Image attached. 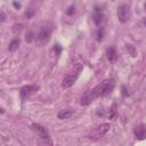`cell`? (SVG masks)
Here are the masks:
<instances>
[{
	"label": "cell",
	"instance_id": "20",
	"mask_svg": "<svg viewBox=\"0 0 146 146\" xmlns=\"http://www.w3.org/2000/svg\"><path fill=\"white\" fill-rule=\"evenodd\" d=\"M144 24H145V25H146V18H145V19H144Z\"/></svg>",
	"mask_w": 146,
	"mask_h": 146
},
{
	"label": "cell",
	"instance_id": "9",
	"mask_svg": "<svg viewBox=\"0 0 146 146\" xmlns=\"http://www.w3.org/2000/svg\"><path fill=\"white\" fill-rule=\"evenodd\" d=\"M92 19H94V23L96 25H100V23L103 21V11L99 8H96V10L94 13V16H92Z\"/></svg>",
	"mask_w": 146,
	"mask_h": 146
},
{
	"label": "cell",
	"instance_id": "14",
	"mask_svg": "<svg viewBox=\"0 0 146 146\" xmlns=\"http://www.w3.org/2000/svg\"><path fill=\"white\" fill-rule=\"evenodd\" d=\"M103 35H104V29L102 27V29L98 31V33H97V40H98V41L103 40Z\"/></svg>",
	"mask_w": 146,
	"mask_h": 146
},
{
	"label": "cell",
	"instance_id": "15",
	"mask_svg": "<svg viewBox=\"0 0 146 146\" xmlns=\"http://www.w3.org/2000/svg\"><path fill=\"white\" fill-rule=\"evenodd\" d=\"M25 39H26V41H27V42H31V41L33 40V32H31V31H30V32L26 34V38H25Z\"/></svg>",
	"mask_w": 146,
	"mask_h": 146
},
{
	"label": "cell",
	"instance_id": "8",
	"mask_svg": "<svg viewBox=\"0 0 146 146\" xmlns=\"http://www.w3.org/2000/svg\"><path fill=\"white\" fill-rule=\"evenodd\" d=\"M38 143L40 144V146H52V140L49 135L38 136Z\"/></svg>",
	"mask_w": 146,
	"mask_h": 146
},
{
	"label": "cell",
	"instance_id": "19",
	"mask_svg": "<svg viewBox=\"0 0 146 146\" xmlns=\"http://www.w3.org/2000/svg\"><path fill=\"white\" fill-rule=\"evenodd\" d=\"M14 6H15L16 8H19V7H21V5H19V3H17V2H14Z\"/></svg>",
	"mask_w": 146,
	"mask_h": 146
},
{
	"label": "cell",
	"instance_id": "12",
	"mask_svg": "<svg viewBox=\"0 0 146 146\" xmlns=\"http://www.w3.org/2000/svg\"><path fill=\"white\" fill-rule=\"evenodd\" d=\"M72 115H73V111H72V110H62V111H59L58 114H57L58 119H62V120H64V119H70Z\"/></svg>",
	"mask_w": 146,
	"mask_h": 146
},
{
	"label": "cell",
	"instance_id": "13",
	"mask_svg": "<svg viewBox=\"0 0 146 146\" xmlns=\"http://www.w3.org/2000/svg\"><path fill=\"white\" fill-rule=\"evenodd\" d=\"M18 46H19V39H14V40L9 43L8 49H9L10 51H15V50L18 48Z\"/></svg>",
	"mask_w": 146,
	"mask_h": 146
},
{
	"label": "cell",
	"instance_id": "2",
	"mask_svg": "<svg viewBox=\"0 0 146 146\" xmlns=\"http://www.w3.org/2000/svg\"><path fill=\"white\" fill-rule=\"evenodd\" d=\"M81 71H82V64H80V63L74 64V65H73V67L68 71V73L64 76L63 82H62V87H63L64 89H67V88L72 87V86H73V83L76 81L78 76L80 75Z\"/></svg>",
	"mask_w": 146,
	"mask_h": 146
},
{
	"label": "cell",
	"instance_id": "11",
	"mask_svg": "<svg viewBox=\"0 0 146 146\" xmlns=\"http://www.w3.org/2000/svg\"><path fill=\"white\" fill-rule=\"evenodd\" d=\"M106 56H107V59H108L110 62H115L116 58H117L116 51H115V49H114L113 47H111V48H108V49L106 50Z\"/></svg>",
	"mask_w": 146,
	"mask_h": 146
},
{
	"label": "cell",
	"instance_id": "16",
	"mask_svg": "<svg viewBox=\"0 0 146 146\" xmlns=\"http://www.w3.org/2000/svg\"><path fill=\"white\" fill-rule=\"evenodd\" d=\"M0 13H1V22H3V21H5V18H6V16H5V13H3V10H1Z\"/></svg>",
	"mask_w": 146,
	"mask_h": 146
},
{
	"label": "cell",
	"instance_id": "4",
	"mask_svg": "<svg viewBox=\"0 0 146 146\" xmlns=\"http://www.w3.org/2000/svg\"><path fill=\"white\" fill-rule=\"evenodd\" d=\"M110 124L108 123H103V124H100L99 127H97V128H95L91 132H90V135H89V138L90 139H92V140H97V139H99V138H102L108 130H110Z\"/></svg>",
	"mask_w": 146,
	"mask_h": 146
},
{
	"label": "cell",
	"instance_id": "3",
	"mask_svg": "<svg viewBox=\"0 0 146 146\" xmlns=\"http://www.w3.org/2000/svg\"><path fill=\"white\" fill-rule=\"evenodd\" d=\"M54 31V25L51 23L49 24H46L43 26H41L36 38H35V42H36V46L38 47H43L48 43V41L50 40V36H51V33Z\"/></svg>",
	"mask_w": 146,
	"mask_h": 146
},
{
	"label": "cell",
	"instance_id": "1",
	"mask_svg": "<svg viewBox=\"0 0 146 146\" xmlns=\"http://www.w3.org/2000/svg\"><path fill=\"white\" fill-rule=\"evenodd\" d=\"M114 80L112 79H107L104 80L103 82H100L99 84H97L96 87H94L91 90H89L88 92H86L82 98H81V105H89L91 102H94L96 98L102 97V96H107L108 94H111L114 89Z\"/></svg>",
	"mask_w": 146,
	"mask_h": 146
},
{
	"label": "cell",
	"instance_id": "18",
	"mask_svg": "<svg viewBox=\"0 0 146 146\" xmlns=\"http://www.w3.org/2000/svg\"><path fill=\"white\" fill-rule=\"evenodd\" d=\"M122 90H123V92H122V94H123V96H127V95H128V92L125 91V88H124V87H122Z\"/></svg>",
	"mask_w": 146,
	"mask_h": 146
},
{
	"label": "cell",
	"instance_id": "10",
	"mask_svg": "<svg viewBox=\"0 0 146 146\" xmlns=\"http://www.w3.org/2000/svg\"><path fill=\"white\" fill-rule=\"evenodd\" d=\"M32 129L38 133V136L49 135V133H48V130H47L44 127H42V125H40V124H38V123H33V124H32Z\"/></svg>",
	"mask_w": 146,
	"mask_h": 146
},
{
	"label": "cell",
	"instance_id": "6",
	"mask_svg": "<svg viewBox=\"0 0 146 146\" xmlns=\"http://www.w3.org/2000/svg\"><path fill=\"white\" fill-rule=\"evenodd\" d=\"M38 90H39V86H35V84H30V86L23 87L21 89V98H22V100H26L32 94H34Z\"/></svg>",
	"mask_w": 146,
	"mask_h": 146
},
{
	"label": "cell",
	"instance_id": "7",
	"mask_svg": "<svg viewBox=\"0 0 146 146\" xmlns=\"http://www.w3.org/2000/svg\"><path fill=\"white\" fill-rule=\"evenodd\" d=\"M133 133L137 139H146V125L145 124H138L133 129Z\"/></svg>",
	"mask_w": 146,
	"mask_h": 146
},
{
	"label": "cell",
	"instance_id": "17",
	"mask_svg": "<svg viewBox=\"0 0 146 146\" xmlns=\"http://www.w3.org/2000/svg\"><path fill=\"white\" fill-rule=\"evenodd\" d=\"M72 13H74V7H71L70 10H67V14H68V15H71Z\"/></svg>",
	"mask_w": 146,
	"mask_h": 146
},
{
	"label": "cell",
	"instance_id": "5",
	"mask_svg": "<svg viewBox=\"0 0 146 146\" xmlns=\"http://www.w3.org/2000/svg\"><path fill=\"white\" fill-rule=\"evenodd\" d=\"M131 17V11L128 5H121L117 8V18L121 23H125L130 19Z\"/></svg>",
	"mask_w": 146,
	"mask_h": 146
},
{
	"label": "cell",
	"instance_id": "21",
	"mask_svg": "<svg viewBox=\"0 0 146 146\" xmlns=\"http://www.w3.org/2000/svg\"><path fill=\"white\" fill-rule=\"evenodd\" d=\"M145 9H146V2H145Z\"/></svg>",
	"mask_w": 146,
	"mask_h": 146
}]
</instances>
